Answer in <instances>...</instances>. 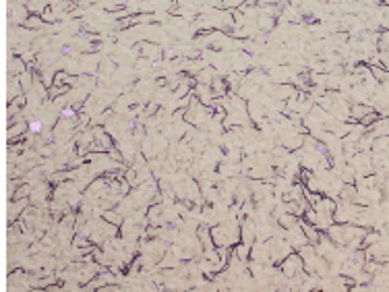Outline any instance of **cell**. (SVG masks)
<instances>
[{
	"instance_id": "6da1fadb",
	"label": "cell",
	"mask_w": 389,
	"mask_h": 292,
	"mask_svg": "<svg viewBox=\"0 0 389 292\" xmlns=\"http://www.w3.org/2000/svg\"><path fill=\"white\" fill-rule=\"evenodd\" d=\"M302 269V259L300 257H292V259H288L286 261V274L288 276H294V272H300Z\"/></svg>"
},
{
	"instance_id": "7a4b0ae2",
	"label": "cell",
	"mask_w": 389,
	"mask_h": 292,
	"mask_svg": "<svg viewBox=\"0 0 389 292\" xmlns=\"http://www.w3.org/2000/svg\"><path fill=\"white\" fill-rule=\"evenodd\" d=\"M39 128H41V123H34V125H31V131H39Z\"/></svg>"
}]
</instances>
